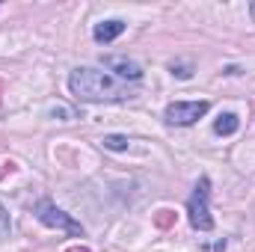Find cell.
Segmentation results:
<instances>
[{
  "mask_svg": "<svg viewBox=\"0 0 255 252\" xmlns=\"http://www.w3.org/2000/svg\"><path fill=\"white\" fill-rule=\"evenodd\" d=\"M68 89L77 101H86V104H107V101H128L133 98V89L110 77L107 71L101 68H74L71 77H68Z\"/></svg>",
  "mask_w": 255,
  "mask_h": 252,
  "instance_id": "6da1fadb",
  "label": "cell"
},
{
  "mask_svg": "<svg viewBox=\"0 0 255 252\" xmlns=\"http://www.w3.org/2000/svg\"><path fill=\"white\" fill-rule=\"evenodd\" d=\"M187 214H190V226L196 232H211L214 229V217H211V181L205 175L199 178L190 202H187Z\"/></svg>",
  "mask_w": 255,
  "mask_h": 252,
  "instance_id": "7a4b0ae2",
  "label": "cell"
},
{
  "mask_svg": "<svg viewBox=\"0 0 255 252\" xmlns=\"http://www.w3.org/2000/svg\"><path fill=\"white\" fill-rule=\"evenodd\" d=\"M33 214L39 217V223H45V226H51V229H60V232L71 235V238H83V226H80L77 220H71L65 211H60V208H57L51 199H42V202H36Z\"/></svg>",
  "mask_w": 255,
  "mask_h": 252,
  "instance_id": "3957f363",
  "label": "cell"
},
{
  "mask_svg": "<svg viewBox=\"0 0 255 252\" xmlns=\"http://www.w3.org/2000/svg\"><path fill=\"white\" fill-rule=\"evenodd\" d=\"M208 110H211V104H208V101H175V104H169V107H166L163 119H166L169 125L187 127V125H193V122H199Z\"/></svg>",
  "mask_w": 255,
  "mask_h": 252,
  "instance_id": "277c9868",
  "label": "cell"
},
{
  "mask_svg": "<svg viewBox=\"0 0 255 252\" xmlns=\"http://www.w3.org/2000/svg\"><path fill=\"white\" fill-rule=\"evenodd\" d=\"M101 65L107 68V71H113L116 77H122V80H142V65L136 63V60H130V57H122V54H110V57H101Z\"/></svg>",
  "mask_w": 255,
  "mask_h": 252,
  "instance_id": "5b68a950",
  "label": "cell"
},
{
  "mask_svg": "<svg viewBox=\"0 0 255 252\" xmlns=\"http://www.w3.org/2000/svg\"><path fill=\"white\" fill-rule=\"evenodd\" d=\"M125 21L122 18H110V21H101V24H95V30H92V39L98 42V45H107V42H116L122 33H125Z\"/></svg>",
  "mask_w": 255,
  "mask_h": 252,
  "instance_id": "8992f818",
  "label": "cell"
},
{
  "mask_svg": "<svg viewBox=\"0 0 255 252\" xmlns=\"http://www.w3.org/2000/svg\"><path fill=\"white\" fill-rule=\"evenodd\" d=\"M238 127H241V119H238L235 113H223V116L214 122V130H217L220 136H232Z\"/></svg>",
  "mask_w": 255,
  "mask_h": 252,
  "instance_id": "52a82bcc",
  "label": "cell"
},
{
  "mask_svg": "<svg viewBox=\"0 0 255 252\" xmlns=\"http://www.w3.org/2000/svg\"><path fill=\"white\" fill-rule=\"evenodd\" d=\"M101 142H104V148H110V151H125L130 139H128V136H122V133H110V136H104Z\"/></svg>",
  "mask_w": 255,
  "mask_h": 252,
  "instance_id": "ba28073f",
  "label": "cell"
},
{
  "mask_svg": "<svg viewBox=\"0 0 255 252\" xmlns=\"http://www.w3.org/2000/svg\"><path fill=\"white\" fill-rule=\"evenodd\" d=\"M172 223H175V214H172V211H166V208H163V211H157V214H154V226H157V229H169Z\"/></svg>",
  "mask_w": 255,
  "mask_h": 252,
  "instance_id": "9c48e42d",
  "label": "cell"
},
{
  "mask_svg": "<svg viewBox=\"0 0 255 252\" xmlns=\"http://www.w3.org/2000/svg\"><path fill=\"white\" fill-rule=\"evenodd\" d=\"M9 232H12V223H9V214H6V208L0 205V241H6V238H9Z\"/></svg>",
  "mask_w": 255,
  "mask_h": 252,
  "instance_id": "30bf717a",
  "label": "cell"
},
{
  "mask_svg": "<svg viewBox=\"0 0 255 252\" xmlns=\"http://www.w3.org/2000/svg\"><path fill=\"white\" fill-rule=\"evenodd\" d=\"M51 116H63V122H71V119H74V110H68V107H60V104H57V107L51 110Z\"/></svg>",
  "mask_w": 255,
  "mask_h": 252,
  "instance_id": "8fae6325",
  "label": "cell"
},
{
  "mask_svg": "<svg viewBox=\"0 0 255 252\" xmlns=\"http://www.w3.org/2000/svg\"><path fill=\"white\" fill-rule=\"evenodd\" d=\"M172 74H178V77H184V80H187L193 71H190V65H175V63H172Z\"/></svg>",
  "mask_w": 255,
  "mask_h": 252,
  "instance_id": "7c38bea8",
  "label": "cell"
},
{
  "mask_svg": "<svg viewBox=\"0 0 255 252\" xmlns=\"http://www.w3.org/2000/svg\"><path fill=\"white\" fill-rule=\"evenodd\" d=\"M65 252H89L86 247H71V250H65Z\"/></svg>",
  "mask_w": 255,
  "mask_h": 252,
  "instance_id": "4fadbf2b",
  "label": "cell"
},
{
  "mask_svg": "<svg viewBox=\"0 0 255 252\" xmlns=\"http://www.w3.org/2000/svg\"><path fill=\"white\" fill-rule=\"evenodd\" d=\"M253 12H255V6H253Z\"/></svg>",
  "mask_w": 255,
  "mask_h": 252,
  "instance_id": "5bb4252c",
  "label": "cell"
}]
</instances>
